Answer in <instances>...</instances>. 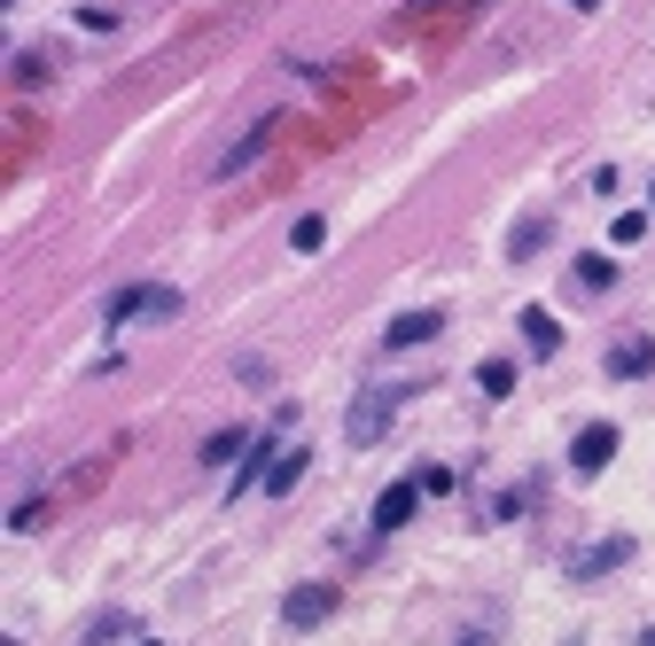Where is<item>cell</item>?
<instances>
[{
	"instance_id": "cell-1",
	"label": "cell",
	"mask_w": 655,
	"mask_h": 646,
	"mask_svg": "<svg viewBox=\"0 0 655 646\" xmlns=\"http://www.w3.org/2000/svg\"><path fill=\"white\" fill-rule=\"evenodd\" d=\"M173 312H180V289H173V281H133V289L110 297L102 320H110V327H133V320H173Z\"/></svg>"
},
{
	"instance_id": "cell-2",
	"label": "cell",
	"mask_w": 655,
	"mask_h": 646,
	"mask_svg": "<svg viewBox=\"0 0 655 646\" xmlns=\"http://www.w3.org/2000/svg\"><path fill=\"white\" fill-rule=\"evenodd\" d=\"M336 608H344L336 584H289V592H281V623H289V631H320Z\"/></svg>"
},
{
	"instance_id": "cell-3",
	"label": "cell",
	"mask_w": 655,
	"mask_h": 646,
	"mask_svg": "<svg viewBox=\"0 0 655 646\" xmlns=\"http://www.w3.org/2000/svg\"><path fill=\"white\" fill-rule=\"evenodd\" d=\"M406 405V390L398 382H382V390H367L359 405H352V444H382V428H390V413Z\"/></svg>"
},
{
	"instance_id": "cell-4",
	"label": "cell",
	"mask_w": 655,
	"mask_h": 646,
	"mask_svg": "<svg viewBox=\"0 0 655 646\" xmlns=\"http://www.w3.org/2000/svg\"><path fill=\"white\" fill-rule=\"evenodd\" d=\"M274 133H281V118H258L251 133H242V141H234V148L219 156V188H226V179H242V171H251V164H258V156L274 148Z\"/></svg>"
},
{
	"instance_id": "cell-5",
	"label": "cell",
	"mask_w": 655,
	"mask_h": 646,
	"mask_svg": "<svg viewBox=\"0 0 655 646\" xmlns=\"http://www.w3.org/2000/svg\"><path fill=\"white\" fill-rule=\"evenodd\" d=\"M422 491H430L422 476H398V483H390V491L375 499V537H390V530H398L406 514H414V506H422Z\"/></svg>"
},
{
	"instance_id": "cell-6",
	"label": "cell",
	"mask_w": 655,
	"mask_h": 646,
	"mask_svg": "<svg viewBox=\"0 0 655 646\" xmlns=\"http://www.w3.org/2000/svg\"><path fill=\"white\" fill-rule=\"evenodd\" d=\"M609 459H617V428H609V421L578 428V444H569V468H578V476H601Z\"/></svg>"
},
{
	"instance_id": "cell-7",
	"label": "cell",
	"mask_w": 655,
	"mask_h": 646,
	"mask_svg": "<svg viewBox=\"0 0 655 646\" xmlns=\"http://www.w3.org/2000/svg\"><path fill=\"white\" fill-rule=\"evenodd\" d=\"M609 375H617V382L655 375V335H617V343H609Z\"/></svg>"
},
{
	"instance_id": "cell-8",
	"label": "cell",
	"mask_w": 655,
	"mask_h": 646,
	"mask_svg": "<svg viewBox=\"0 0 655 646\" xmlns=\"http://www.w3.org/2000/svg\"><path fill=\"white\" fill-rule=\"evenodd\" d=\"M258 436L251 428H219V436H203V468H242V452H251Z\"/></svg>"
},
{
	"instance_id": "cell-9",
	"label": "cell",
	"mask_w": 655,
	"mask_h": 646,
	"mask_svg": "<svg viewBox=\"0 0 655 646\" xmlns=\"http://www.w3.org/2000/svg\"><path fill=\"white\" fill-rule=\"evenodd\" d=\"M624 553H632V537H601V545H586L578 561H569V577H609V569L624 561Z\"/></svg>"
},
{
	"instance_id": "cell-10",
	"label": "cell",
	"mask_w": 655,
	"mask_h": 646,
	"mask_svg": "<svg viewBox=\"0 0 655 646\" xmlns=\"http://www.w3.org/2000/svg\"><path fill=\"white\" fill-rule=\"evenodd\" d=\"M445 327V312H406V320H390V350H406V343H430Z\"/></svg>"
},
{
	"instance_id": "cell-11",
	"label": "cell",
	"mask_w": 655,
	"mask_h": 646,
	"mask_svg": "<svg viewBox=\"0 0 655 646\" xmlns=\"http://www.w3.org/2000/svg\"><path fill=\"white\" fill-rule=\"evenodd\" d=\"M523 343H531V358H554V350H562V327L531 304V312H523Z\"/></svg>"
},
{
	"instance_id": "cell-12",
	"label": "cell",
	"mask_w": 655,
	"mask_h": 646,
	"mask_svg": "<svg viewBox=\"0 0 655 646\" xmlns=\"http://www.w3.org/2000/svg\"><path fill=\"white\" fill-rule=\"evenodd\" d=\"M476 390H484V398H508V390H515V366H508V358H484V366H476Z\"/></svg>"
},
{
	"instance_id": "cell-13",
	"label": "cell",
	"mask_w": 655,
	"mask_h": 646,
	"mask_svg": "<svg viewBox=\"0 0 655 646\" xmlns=\"http://www.w3.org/2000/svg\"><path fill=\"white\" fill-rule=\"evenodd\" d=\"M320 242H328V219H320V211H304V219L289 226V249H297V257H312Z\"/></svg>"
},
{
	"instance_id": "cell-14",
	"label": "cell",
	"mask_w": 655,
	"mask_h": 646,
	"mask_svg": "<svg viewBox=\"0 0 655 646\" xmlns=\"http://www.w3.org/2000/svg\"><path fill=\"white\" fill-rule=\"evenodd\" d=\"M304 468H312V452H289V459H274V476H266V491L281 499V491H289V483H297Z\"/></svg>"
},
{
	"instance_id": "cell-15",
	"label": "cell",
	"mask_w": 655,
	"mask_h": 646,
	"mask_svg": "<svg viewBox=\"0 0 655 646\" xmlns=\"http://www.w3.org/2000/svg\"><path fill=\"white\" fill-rule=\"evenodd\" d=\"M609 281H617L609 257H578V289H609Z\"/></svg>"
},
{
	"instance_id": "cell-16",
	"label": "cell",
	"mask_w": 655,
	"mask_h": 646,
	"mask_svg": "<svg viewBox=\"0 0 655 646\" xmlns=\"http://www.w3.org/2000/svg\"><path fill=\"white\" fill-rule=\"evenodd\" d=\"M640 234H647V219H640V211H624V219H617V226H609V242H617V249H632V242H640Z\"/></svg>"
},
{
	"instance_id": "cell-17",
	"label": "cell",
	"mask_w": 655,
	"mask_h": 646,
	"mask_svg": "<svg viewBox=\"0 0 655 646\" xmlns=\"http://www.w3.org/2000/svg\"><path fill=\"white\" fill-rule=\"evenodd\" d=\"M539 242H546V219H531V226H515V257H531Z\"/></svg>"
},
{
	"instance_id": "cell-18",
	"label": "cell",
	"mask_w": 655,
	"mask_h": 646,
	"mask_svg": "<svg viewBox=\"0 0 655 646\" xmlns=\"http://www.w3.org/2000/svg\"><path fill=\"white\" fill-rule=\"evenodd\" d=\"M460 646H491V638H460Z\"/></svg>"
},
{
	"instance_id": "cell-19",
	"label": "cell",
	"mask_w": 655,
	"mask_h": 646,
	"mask_svg": "<svg viewBox=\"0 0 655 646\" xmlns=\"http://www.w3.org/2000/svg\"><path fill=\"white\" fill-rule=\"evenodd\" d=\"M569 9H593V0H569Z\"/></svg>"
},
{
	"instance_id": "cell-20",
	"label": "cell",
	"mask_w": 655,
	"mask_h": 646,
	"mask_svg": "<svg viewBox=\"0 0 655 646\" xmlns=\"http://www.w3.org/2000/svg\"><path fill=\"white\" fill-rule=\"evenodd\" d=\"M640 646H655V631H647V638H640Z\"/></svg>"
},
{
	"instance_id": "cell-21",
	"label": "cell",
	"mask_w": 655,
	"mask_h": 646,
	"mask_svg": "<svg viewBox=\"0 0 655 646\" xmlns=\"http://www.w3.org/2000/svg\"><path fill=\"white\" fill-rule=\"evenodd\" d=\"M141 646H156V638H141Z\"/></svg>"
},
{
	"instance_id": "cell-22",
	"label": "cell",
	"mask_w": 655,
	"mask_h": 646,
	"mask_svg": "<svg viewBox=\"0 0 655 646\" xmlns=\"http://www.w3.org/2000/svg\"><path fill=\"white\" fill-rule=\"evenodd\" d=\"M647 196H655V188H647Z\"/></svg>"
}]
</instances>
